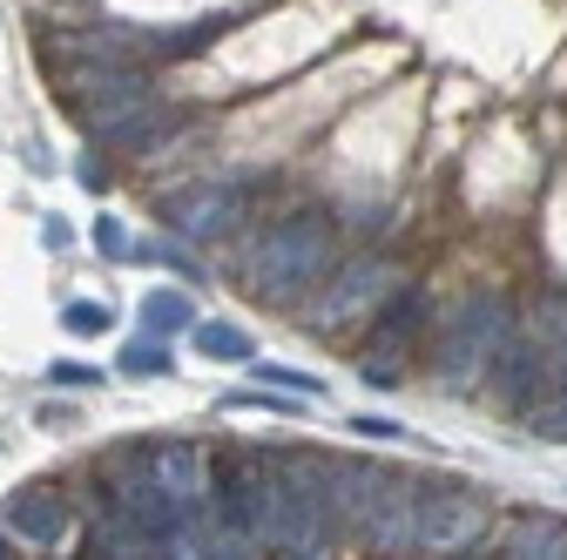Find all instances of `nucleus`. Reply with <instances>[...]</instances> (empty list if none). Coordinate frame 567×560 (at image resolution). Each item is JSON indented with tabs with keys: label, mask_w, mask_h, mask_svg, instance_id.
Masks as SVG:
<instances>
[{
	"label": "nucleus",
	"mask_w": 567,
	"mask_h": 560,
	"mask_svg": "<svg viewBox=\"0 0 567 560\" xmlns=\"http://www.w3.org/2000/svg\"><path fill=\"white\" fill-rule=\"evenodd\" d=\"M514 344V304L501 291H480L453 311L446 338H440V385L446 392H480L493 378V365H501V352Z\"/></svg>",
	"instance_id": "f257e3e1"
},
{
	"label": "nucleus",
	"mask_w": 567,
	"mask_h": 560,
	"mask_svg": "<svg viewBox=\"0 0 567 560\" xmlns=\"http://www.w3.org/2000/svg\"><path fill=\"white\" fill-rule=\"evenodd\" d=\"M331 270V224L324 217H284L250 243V291L257 298H298Z\"/></svg>",
	"instance_id": "f03ea898"
},
{
	"label": "nucleus",
	"mask_w": 567,
	"mask_h": 560,
	"mask_svg": "<svg viewBox=\"0 0 567 560\" xmlns=\"http://www.w3.org/2000/svg\"><path fill=\"white\" fill-rule=\"evenodd\" d=\"M399 291H405V270L392 257H351L338 277H324V298L311 311V331H344L359 318H379Z\"/></svg>",
	"instance_id": "7ed1b4c3"
},
{
	"label": "nucleus",
	"mask_w": 567,
	"mask_h": 560,
	"mask_svg": "<svg viewBox=\"0 0 567 560\" xmlns=\"http://www.w3.org/2000/svg\"><path fill=\"white\" fill-rule=\"evenodd\" d=\"M338 533V514H331V486H324V466H291L284 473V500H277V553H324V540Z\"/></svg>",
	"instance_id": "20e7f679"
},
{
	"label": "nucleus",
	"mask_w": 567,
	"mask_h": 560,
	"mask_svg": "<svg viewBox=\"0 0 567 560\" xmlns=\"http://www.w3.org/2000/svg\"><path fill=\"white\" fill-rule=\"evenodd\" d=\"M486 533V500L473 486H440V494H419V533L412 553H466Z\"/></svg>",
	"instance_id": "39448f33"
},
{
	"label": "nucleus",
	"mask_w": 567,
	"mask_h": 560,
	"mask_svg": "<svg viewBox=\"0 0 567 560\" xmlns=\"http://www.w3.org/2000/svg\"><path fill=\"white\" fill-rule=\"evenodd\" d=\"M169 224H176V237H189V243H209V237L237 230V224H244V183H237V176H217V183L183 189V196L169 203Z\"/></svg>",
	"instance_id": "423d86ee"
},
{
	"label": "nucleus",
	"mask_w": 567,
	"mask_h": 560,
	"mask_svg": "<svg viewBox=\"0 0 567 560\" xmlns=\"http://www.w3.org/2000/svg\"><path fill=\"white\" fill-rule=\"evenodd\" d=\"M109 149H150L156 135H169V108L150 95V89H128V95H115V102H102V108H89L82 115Z\"/></svg>",
	"instance_id": "0eeeda50"
},
{
	"label": "nucleus",
	"mask_w": 567,
	"mask_h": 560,
	"mask_svg": "<svg viewBox=\"0 0 567 560\" xmlns=\"http://www.w3.org/2000/svg\"><path fill=\"white\" fill-rule=\"evenodd\" d=\"M385 466H372V459H331L324 466V486H331V514H338V527H365L372 520V507H379V494H385Z\"/></svg>",
	"instance_id": "6e6552de"
},
{
	"label": "nucleus",
	"mask_w": 567,
	"mask_h": 560,
	"mask_svg": "<svg viewBox=\"0 0 567 560\" xmlns=\"http://www.w3.org/2000/svg\"><path fill=\"white\" fill-rule=\"evenodd\" d=\"M419 494L425 486L419 479H385V494H379V507H372V520H365V533H372V547L379 553H412V533H419Z\"/></svg>",
	"instance_id": "1a4fd4ad"
},
{
	"label": "nucleus",
	"mask_w": 567,
	"mask_h": 560,
	"mask_svg": "<svg viewBox=\"0 0 567 560\" xmlns=\"http://www.w3.org/2000/svg\"><path fill=\"white\" fill-rule=\"evenodd\" d=\"M8 527L28 547H54L68 533V500L54 494V486H28V494H14V507H8Z\"/></svg>",
	"instance_id": "9d476101"
},
{
	"label": "nucleus",
	"mask_w": 567,
	"mask_h": 560,
	"mask_svg": "<svg viewBox=\"0 0 567 560\" xmlns=\"http://www.w3.org/2000/svg\"><path fill=\"white\" fill-rule=\"evenodd\" d=\"M150 466H156V479L169 486L183 507L209 500V459H203L196 446H156V453H150Z\"/></svg>",
	"instance_id": "9b49d317"
},
{
	"label": "nucleus",
	"mask_w": 567,
	"mask_h": 560,
	"mask_svg": "<svg viewBox=\"0 0 567 560\" xmlns=\"http://www.w3.org/2000/svg\"><path fill=\"white\" fill-rule=\"evenodd\" d=\"M501 553L507 560H567V520H520Z\"/></svg>",
	"instance_id": "f8f14e48"
},
{
	"label": "nucleus",
	"mask_w": 567,
	"mask_h": 560,
	"mask_svg": "<svg viewBox=\"0 0 567 560\" xmlns=\"http://www.w3.org/2000/svg\"><path fill=\"white\" fill-rule=\"evenodd\" d=\"M189 344H196V352L209 359V365H250L257 359V344H250V331H237V324H196L189 331Z\"/></svg>",
	"instance_id": "ddd939ff"
},
{
	"label": "nucleus",
	"mask_w": 567,
	"mask_h": 560,
	"mask_svg": "<svg viewBox=\"0 0 567 560\" xmlns=\"http://www.w3.org/2000/svg\"><path fill=\"white\" fill-rule=\"evenodd\" d=\"M419 324H425V291H412V284H405V291L379 311V344H385V359H392V352H405V338H412Z\"/></svg>",
	"instance_id": "4468645a"
},
{
	"label": "nucleus",
	"mask_w": 567,
	"mask_h": 560,
	"mask_svg": "<svg viewBox=\"0 0 567 560\" xmlns=\"http://www.w3.org/2000/svg\"><path fill=\"white\" fill-rule=\"evenodd\" d=\"M142 324H150L156 338H176V331H196V311L183 291H150L142 298Z\"/></svg>",
	"instance_id": "2eb2a0df"
},
{
	"label": "nucleus",
	"mask_w": 567,
	"mask_h": 560,
	"mask_svg": "<svg viewBox=\"0 0 567 560\" xmlns=\"http://www.w3.org/2000/svg\"><path fill=\"white\" fill-rule=\"evenodd\" d=\"M527 426L547 433V439H567V352L554 359V385H547V398L527 412Z\"/></svg>",
	"instance_id": "dca6fc26"
},
{
	"label": "nucleus",
	"mask_w": 567,
	"mask_h": 560,
	"mask_svg": "<svg viewBox=\"0 0 567 560\" xmlns=\"http://www.w3.org/2000/svg\"><path fill=\"white\" fill-rule=\"evenodd\" d=\"M122 372H135V378H169V372H176V359H169V344L150 331V338L122 344Z\"/></svg>",
	"instance_id": "f3484780"
},
{
	"label": "nucleus",
	"mask_w": 567,
	"mask_h": 560,
	"mask_svg": "<svg viewBox=\"0 0 567 560\" xmlns=\"http://www.w3.org/2000/svg\"><path fill=\"white\" fill-rule=\"evenodd\" d=\"M61 331L102 338V331H115V311H109V304H68V311H61Z\"/></svg>",
	"instance_id": "a211bd4d"
},
{
	"label": "nucleus",
	"mask_w": 567,
	"mask_h": 560,
	"mask_svg": "<svg viewBox=\"0 0 567 560\" xmlns=\"http://www.w3.org/2000/svg\"><path fill=\"white\" fill-rule=\"evenodd\" d=\"M257 385H284V392H298V398H318V378L291 372V365H257Z\"/></svg>",
	"instance_id": "6ab92c4d"
},
{
	"label": "nucleus",
	"mask_w": 567,
	"mask_h": 560,
	"mask_svg": "<svg viewBox=\"0 0 567 560\" xmlns=\"http://www.w3.org/2000/svg\"><path fill=\"white\" fill-rule=\"evenodd\" d=\"M89 237H95V250H102V257H128V250H135V243H128V230H122V217H102Z\"/></svg>",
	"instance_id": "aec40b11"
},
{
	"label": "nucleus",
	"mask_w": 567,
	"mask_h": 560,
	"mask_svg": "<svg viewBox=\"0 0 567 560\" xmlns=\"http://www.w3.org/2000/svg\"><path fill=\"white\" fill-rule=\"evenodd\" d=\"M150 263H163V270H176V277H196V263L183 257V243H150Z\"/></svg>",
	"instance_id": "412c9836"
},
{
	"label": "nucleus",
	"mask_w": 567,
	"mask_h": 560,
	"mask_svg": "<svg viewBox=\"0 0 567 560\" xmlns=\"http://www.w3.org/2000/svg\"><path fill=\"white\" fill-rule=\"evenodd\" d=\"M48 378L54 385H102V372H89V365H48Z\"/></svg>",
	"instance_id": "4be33fe9"
},
{
	"label": "nucleus",
	"mask_w": 567,
	"mask_h": 560,
	"mask_svg": "<svg viewBox=\"0 0 567 560\" xmlns=\"http://www.w3.org/2000/svg\"><path fill=\"white\" fill-rule=\"evenodd\" d=\"M82 189H95V196H102V189H109V169H102V163H95V156H89V163H82Z\"/></svg>",
	"instance_id": "5701e85b"
},
{
	"label": "nucleus",
	"mask_w": 567,
	"mask_h": 560,
	"mask_svg": "<svg viewBox=\"0 0 567 560\" xmlns=\"http://www.w3.org/2000/svg\"><path fill=\"white\" fill-rule=\"evenodd\" d=\"M41 243H48V250H68V224H61V217H48V224H41Z\"/></svg>",
	"instance_id": "b1692460"
},
{
	"label": "nucleus",
	"mask_w": 567,
	"mask_h": 560,
	"mask_svg": "<svg viewBox=\"0 0 567 560\" xmlns=\"http://www.w3.org/2000/svg\"><path fill=\"white\" fill-rule=\"evenodd\" d=\"M359 433H365V439H399L392 418H359Z\"/></svg>",
	"instance_id": "393cba45"
},
{
	"label": "nucleus",
	"mask_w": 567,
	"mask_h": 560,
	"mask_svg": "<svg viewBox=\"0 0 567 560\" xmlns=\"http://www.w3.org/2000/svg\"><path fill=\"white\" fill-rule=\"evenodd\" d=\"M0 553H8V547H0Z\"/></svg>",
	"instance_id": "a878e982"
}]
</instances>
